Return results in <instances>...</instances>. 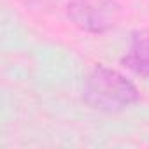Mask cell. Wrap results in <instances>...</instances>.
<instances>
[{
	"label": "cell",
	"mask_w": 149,
	"mask_h": 149,
	"mask_svg": "<svg viewBox=\"0 0 149 149\" xmlns=\"http://www.w3.org/2000/svg\"><path fill=\"white\" fill-rule=\"evenodd\" d=\"M81 95L88 107L104 114L123 112L140 100V91L126 76L100 63L84 76Z\"/></svg>",
	"instance_id": "6da1fadb"
},
{
	"label": "cell",
	"mask_w": 149,
	"mask_h": 149,
	"mask_svg": "<svg viewBox=\"0 0 149 149\" xmlns=\"http://www.w3.org/2000/svg\"><path fill=\"white\" fill-rule=\"evenodd\" d=\"M67 16L83 32L105 33L118 26L121 7L116 0H68Z\"/></svg>",
	"instance_id": "7a4b0ae2"
},
{
	"label": "cell",
	"mask_w": 149,
	"mask_h": 149,
	"mask_svg": "<svg viewBox=\"0 0 149 149\" xmlns=\"http://www.w3.org/2000/svg\"><path fill=\"white\" fill-rule=\"evenodd\" d=\"M123 67L132 70L140 77H149V32L144 28L133 30L130 35V44L121 58Z\"/></svg>",
	"instance_id": "3957f363"
}]
</instances>
